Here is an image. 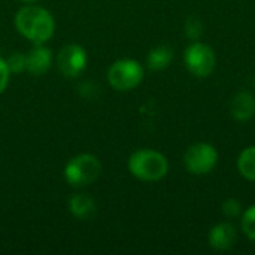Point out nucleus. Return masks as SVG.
Here are the masks:
<instances>
[{"mask_svg":"<svg viewBox=\"0 0 255 255\" xmlns=\"http://www.w3.org/2000/svg\"><path fill=\"white\" fill-rule=\"evenodd\" d=\"M87 61H88L87 51L76 43H69L63 46L57 55L58 72L67 79L78 78L85 70Z\"/></svg>","mask_w":255,"mask_h":255,"instance_id":"obj_7","label":"nucleus"},{"mask_svg":"<svg viewBox=\"0 0 255 255\" xmlns=\"http://www.w3.org/2000/svg\"><path fill=\"white\" fill-rule=\"evenodd\" d=\"M236 229L230 223H220L209 232V245L217 251H227L236 242Z\"/></svg>","mask_w":255,"mask_h":255,"instance_id":"obj_9","label":"nucleus"},{"mask_svg":"<svg viewBox=\"0 0 255 255\" xmlns=\"http://www.w3.org/2000/svg\"><path fill=\"white\" fill-rule=\"evenodd\" d=\"M230 114L232 117L239 121L245 123L250 121L255 115V97L250 91H241L238 93L230 105Z\"/></svg>","mask_w":255,"mask_h":255,"instance_id":"obj_10","label":"nucleus"},{"mask_svg":"<svg viewBox=\"0 0 255 255\" xmlns=\"http://www.w3.org/2000/svg\"><path fill=\"white\" fill-rule=\"evenodd\" d=\"M6 64L10 70V73H21L25 70V54L22 52H13L6 58Z\"/></svg>","mask_w":255,"mask_h":255,"instance_id":"obj_16","label":"nucleus"},{"mask_svg":"<svg viewBox=\"0 0 255 255\" xmlns=\"http://www.w3.org/2000/svg\"><path fill=\"white\" fill-rule=\"evenodd\" d=\"M143 79V67L139 61L123 58L115 61L108 70V81L117 91H131Z\"/></svg>","mask_w":255,"mask_h":255,"instance_id":"obj_4","label":"nucleus"},{"mask_svg":"<svg viewBox=\"0 0 255 255\" xmlns=\"http://www.w3.org/2000/svg\"><path fill=\"white\" fill-rule=\"evenodd\" d=\"M69 212L78 220H91L96 214V203L88 194H75L67 202Z\"/></svg>","mask_w":255,"mask_h":255,"instance_id":"obj_11","label":"nucleus"},{"mask_svg":"<svg viewBox=\"0 0 255 255\" xmlns=\"http://www.w3.org/2000/svg\"><path fill=\"white\" fill-rule=\"evenodd\" d=\"M223 214L227 217V218H238L242 212V205L238 199H227L224 203H223Z\"/></svg>","mask_w":255,"mask_h":255,"instance_id":"obj_17","label":"nucleus"},{"mask_svg":"<svg viewBox=\"0 0 255 255\" xmlns=\"http://www.w3.org/2000/svg\"><path fill=\"white\" fill-rule=\"evenodd\" d=\"M130 173L143 182H157L167 175V158L154 149H139L128 158Z\"/></svg>","mask_w":255,"mask_h":255,"instance_id":"obj_2","label":"nucleus"},{"mask_svg":"<svg viewBox=\"0 0 255 255\" xmlns=\"http://www.w3.org/2000/svg\"><path fill=\"white\" fill-rule=\"evenodd\" d=\"M218 163V151L211 143H194L191 145L185 155L184 164L191 175H208L214 170Z\"/></svg>","mask_w":255,"mask_h":255,"instance_id":"obj_6","label":"nucleus"},{"mask_svg":"<svg viewBox=\"0 0 255 255\" xmlns=\"http://www.w3.org/2000/svg\"><path fill=\"white\" fill-rule=\"evenodd\" d=\"M22 3H36V1H39V0H21Z\"/></svg>","mask_w":255,"mask_h":255,"instance_id":"obj_19","label":"nucleus"},{"mask_svg":"<svg viewBox=\"0 0 255 255\" xmlns=\"http://www.w3.org/2000/svg\"><path fill=\"white\" fill-rule=\"evenodd\" d=\"M9 78H10V70L6 64V60L0 58V94L6 90L9 84Z\"/></svg>","mask_w":255,"mask_h":255,"instance_id":"obj_18","label":"nucleus"},{"mask_svg":"<svg viewBox=\"0 0 255 255\" xmlns=\"http://www.w3.org/2000/svg\"><path fill=\"white\" fill-rule=\"evenodd\" d=\"M15 27L21 36L34 45L48 42L55 31V21L49 10L33 3L22 6L15 15Z\"/></svg>","mask_w":255,"mask_h":255,"instance_id":"obj_1","label":"nucleus"},{"mask_svg":"<svg viewBox=\"0 0 255 255\" xmlns=\"http://www.w3.org/2000/svg\"><path fill=\"white\" fill-rule=\"evenodd\" d=\"M52 64V52L49 48L42 45H34L28 54H25V70L31 75L40 76L49 70Z\"/></svg>","mask_w":255,"mask_h":255,"instance_id":"obj_8","label":"nucleus"},{"mask_svg":"<svg viewBox=\"0 0 255 255\" xmlns=\"http://www.w3.org/2000/svg\"><path fill=\"white\" fill-rule=\"evenodd\" d=\"M185 36L191 40H197L200 39L202 33H203V24L202 21L197 18V16H190L187 21H185Z\"/></svg>","mask_w":255,"mask_h":255,"instance_id":"obj_15","label":"nucleus"},{"mask_svg":"<svg viewBox=\"0 0 255 255\" xmlns=\"http://www.w3.org/2000/svg\"><path fill=\"white\" fill-rule=\"evenodd\" d=\"M173 60V49L167 45H160L151 49L146 58V64L151 70H163Z\"/></svg>","mask_w":255,"mask_h":255,"instance_id":"obj_12","label":"nucleus"},{"mask_svg":"<svg viewBox=\"0 0 255 255\" xmlns=\"http://www.w3.org/2000/svg\"><path fill=\"white\" fill-rule=\"evenodd\" d=\"M184 61H185V67L190 70L191 75L197 78H206L214 72L217 64V57L209 45L194 40L185 49Z\"/></svg>","mask_w":255,"mask_h":255,"instance_id":"obj_5","label":"nucleus"},{"mask_svg":"<svg viewBox=\"0 0 255 255\" xmlns=\"http://www.w3.org/2000/svg\"><path fill=\"white\" fill-rule=\"evenodd\" d=\"M102 173V163L93 154H79L70 158L64 167V179L72 187H87L97 181Z\"/></svg>","mask_w":255,"mask_h":255,"instance_id":"obj_3","label":"nucleus"},{"mask_svg":"<svg viewBox=\"0 0 255 255\" xmlns=\"http://www.w3.org/2000/svg\"><path fill=\"white\" fill-rule=\"evenodd\" d=\"M238 169L244 178L255 181V146L244 149L238 158Z\"/></svg>","mask_w":255,"mask_h":255,"instance_id":"obj_13","label":"nucleus"},{"mask_svg":"<svg viewBox=\"0 0 255 255\" xmlns=\"http://www.w3.org/2000/svg\"><path fill=\"white\" fill-rule=\"evenodd\" d=\"M241 227H242V232L245 233V236L255 242V205L248 208L245 211V214L242 215Z\"/></svg>","mask_w":255,"mask_h":255,"instance_id":"obj_14","label":"nucleus"}]
</instances>
